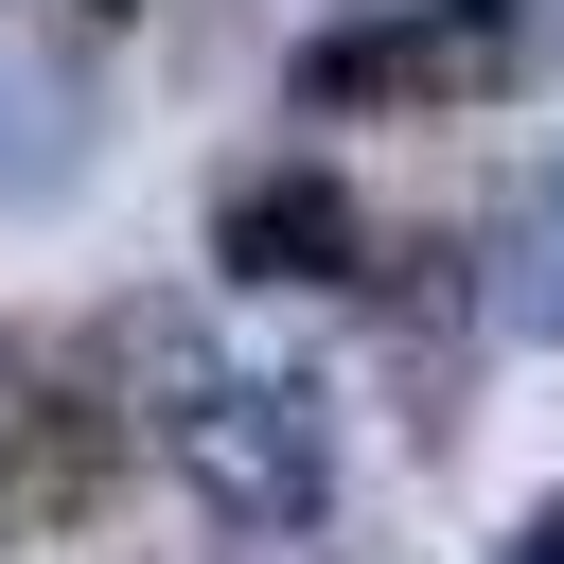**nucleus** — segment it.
I'll return each instance as SVG.
<instances>
[{"label": "nucleus", "instance_id": "obj_1", "mask_svg": "<svg viewBox=\"0 0 564 564\" xmlns=\"http://www.w3.org/2000/svg\"><path fill=\"white\" fill-rule=\"evenodd\" d=\"M141 352H159V458H176V494L212 511V529H247V546H300L317 511H335V423H317V388L300 370H229L212 335H176L159 300L123 317Z\"/></svg>", "mask_w": 564, "mask_h": 564}, {"label": "nucleus", "instance_id": "obj_2", "mask_svg": "<svg viewBox=\"0 0 564 564\" xmlns=\"http://www.w3.org/2000/svg\"><path fill=\"white\" fill-rule=\"evenodd\" d=\"M546 70H564V0H388V18L300 35V123H441Z\"/></svg>", "mask_w": 564, "mask_h": 564}, {"label": "nucleus", "instance_id": "obj_3", "mask_svg": "<svg viewBox=\"0 0 564 564\" xmlns=\"http://www.w3.org/2000/svg\"><path fill=\"white\" fill-rule=\"evenodd\" d=\"M141 405H106V335H18L0 352V529H70L123 476Z\"/></svg>", "mask_w": 564, "mask_h": 564}, {"label": "nucleus", "instance_id": "obj_4", "mask_svg": "<svg viewBox=\"0 0 564 564\" xmlns=\"http://www.w3.org/2000/svg\"><path fill=\"white\" fill-rule=\"evenodd\" d=\"M352 247H370V212H352L317 159H247V176L212 194V264H229V282H264V300L352 282Z\"/></svg>", "mask_w": 564, "mask_h": 564}, {"label": "nucleus", "instance_id": "obj_5", "mask_svg": "<svg viewBox=\"0 0 564 564\" xmlns=\"http://www.w3.org/2000/svg\"><path fill=\"white\" fill-rule=\"evenodd\" d=\"M88 70L35 35V18H0V212H53V194H88Z\"/></svg>", "mask_w": 564, "mask_h": 564}, {"label": "nucleus", "instance_id": "obj_6", "mask_svg": "<svg viewBox=\"0 0 564 564\" xmlns=\"http://www.w3.org/2000/svg\"><path fill=\"white\" fill-rule=\"evenodd\" d=\"M476 300H494V335L564 352V141H546V159H529V194L494 212V282H476Z\"/></svg>", "mask_w": 564, "mask_h": 564}, {"label": "nucleus", "instance_id": "obj_7", "mask_svg": "<svg viewBox=\"0 0 564 564\" xmlns=\"http://www.w3.org/2000/svg\"><path fill=\"white\" fill-rule=\"evenodd\" d=\"M494 564H564V494H546V511H529V529H511Z\"/></svg>", "mask_w": 564, "mask_h": 564}, {"label": "nucleus", "instance_id": "obj_8", "mask_svg": "<svg viewBox=\"0 0 564 564\" xmlns=\"http://www.w3.org/2000/svg\"><path fill=\"white\" fill-rule=\"evenodd\" d=\"M352 18H388V0H352Z\"/></svg>", "mask_w": 564, "mask_h": 564}]
</instances>
